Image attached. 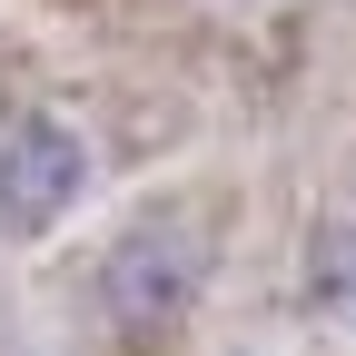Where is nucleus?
Returning a JSON list of instances; mask_svg holds the SVG:
<instances>
[{
    "label": "nucleus",
    "mask_w": 356,
    "mask_h": 356,
    "mask_svg": "<svg viewBox=\"0 0 356 356\" xmlns=\"http://www.w3.org/2000/svg\"><path fill=\"white\" fill-rule=\"evenodd\" d=\"M79 188H89V139L70 119L30 109L10 139H0V228H10V238H50L60 218L79 208Z\"/></svg>",
    "instance_id": "f03ea898"
},
{
    "label": "nucleus",
    "mask_w": 356,
    "mask_h": 356,
    "mask_svg": "<svg viewBox=\"0 0 356 356\" xmlns=\"http://www.w3.org/2000/svg\"><path fill=\"white\" fill-rule=\"evenodd\" d=\"M208 267H218V228L188 198H159L99 248V277L89 287H99V317L119 337H178L198 287H208Z\"/></svg>",
    "instance_id": "f257e3e1"
},
{
    "label": "nucleus",
    "mask_w": 356,
    "mask_h": 356,
    "mask_svg": "<svg viewBox=\"0 0 356 356\" xmlns=\"http://www.w3.org/2000/svg\"><path fill=\"white\" fill-rule=\"evenodd\" d=\"M307 287H317L327 317H356V228H327L317 238V267H307Z\"/></svg>",
    "instance_id": "7ed1b4c3"
}]
</instances>
